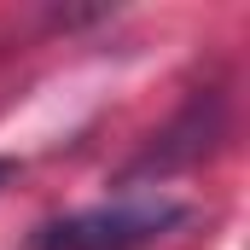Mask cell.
I'll return each instance as SVG.
<instances>
[{
  "instance_id": "cell-1",
  "label": "cell",
  "mask_w": 250,
  "mask_h": 250,
  "mask_svg": "<svg viewBox=\"0 0 250 250\" xmlns=\"http://www.w3.org/2000/svg\"><path fill=\"white\" fill-rule=\"evenodd\" d=\"M181 221H187V204L175 198H117V204L47 221L35 233V250H134L146 239H163Z\"/></svg>"
},
{
  "instance_id": "cell-2",
  "label": "cell",
  "mask_w": 250,
  "mask_h": 250,
  "mask_svg": "<svg viewBox=\"0 0 250 250\" xmlns=\"http://www.w3.org/2000/svg\"><path fill=\"white\" fill-rule=\"evenodd\" d=\"M12 175H18V163H12V157H0V192H6V181H12Z\"/></svg>"
}]
</instances>
